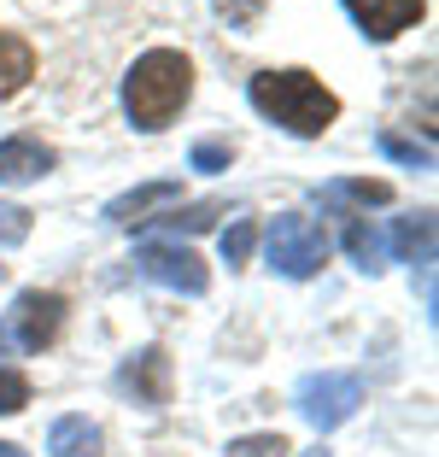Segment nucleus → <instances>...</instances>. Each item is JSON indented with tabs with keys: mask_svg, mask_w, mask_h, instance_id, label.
Masks as SVG:
<instances>
[{
	"mask_svg": "<svg viewBox=\"0 0 439 457\" xmlns=\"http://www.w3.org/2000/svg\"><path fill=\"white\" fill-rule=\"evenodd\" d=\"M29 404V381L18 370H0V417H18Z\"/></svg>",
	"mask_w": 439,
	"mask_h": 457,
	"instance_id": "obj_20",
	"label": "nucleus"
},
{
	"mask_svg": "<svg viewBox=\"0 0 439 457\" xmlns=\"http://www.w3.org/2000/svg\"><path fill=\"white\" fill-rule=\"evenodd\" d=\"M264 253H269V270H281L287 282H305V276H317L328 264V235L305 212H281L264 235Z\"/></svg>",
	"mask_w": 439,
	"mask_h": 457,
	"instance_id": "obj_3",
	"label": "nucleus"
},
{
	"mask_svg": "<svg viewBox=\"0 0 439 457\" xmlns=\"http://www.w3.org/2000/svg\"><path fill=\"white\" fill-rule=\"evenodd\" d=\"M29 241V212L24 205H0V246H18Z\"/></svg>",
	"mask_w": 439,
	"mask_h": 457,
	"instance_id": "obj_22",
	"label": "nucleus"
},
{
	"mask_svg": "<svg viewBox=\"0 0 439 457\" xmlns=\"http://www.w3.org/2000/svg\"><path fill=\"white\" fill-rule=\"evenodd\" d=\"M352 18H358V29L369 41H393V36H404L410 24H422V12H427V0H340Z\"/></svg>",
	"mask_w": 439,
	"mask_h": 457,
	"instance_id": "obj_7",
	"label": "nucleus"
},
{
	"mask_svg": "<svg viewBox=\"0 0 439 457\" xmlns=\"http://www.w3.org/2000/svg\"><path fill=\"white\" fill-rule=\"evenodd\" d=\"M386 246H393V258H399V264H434V217H427V212L393 217Z\"/></svg>",
	"mask_w": 439,
	"mask_h": 457,
	"instance_id": "obj_10",
	"label": "nucleus"
},
{
	"mask_svg": "<svg viewBox=\"0 0 439 457\" xmlns=\"http://www.w3.org/2000/svg\"><path fill=\"white\" fill-rule=\"evenodd\" d=\"M194 95V65L176 47H153L135 59V71L123 77V112L135 129H164Z\"/></svg>",
	"mask_w": 439,
	"mask_h": 457,
	"instance_id": "obj_2",
	"label": "nucleus"
},
{
	"mask_svg": "<svg viewBox=\"0 0 439 457\" xmlns=\"http://www.w3.org/2000/svg\"><path fill=\"white\" fill-rule=\"evenodd\" d=\"M253 241H258V223L253 217H235V223L223 228V258L228 264H246V258H253Z\"/></svg>",
	"mask_w": 439,
	"mask_h": 457,
	"instance_id": "obj_16",
	"label": "nucleus"
},
{
	"mask_svg": "<svg viewBox=\"0 0 439 457\" xmlns=\"http://www.w3.org/2000/svg\"><path fill=\"white\" fill-rule=\"evenodd\" d=\"M0 457H29L24 445H12V440H0Z\"/></svg>",
	"mask_w": 439,
	"mask_h": 457,
	"instance_id": "obj_24",
	"label": "nucleus"
},
{
	"mask_svg": "<svg viewBox=\"0 0 439 457\" xmlns=\"http://www.w3.org/2000/svg\"><path fill=\"white\" fill-rule=\"evenodd\" d=\"M228 159H235L228 141H200L194 147V170H228Z\"/></svg>",
	"mask_w": 439,
	"mask_h": 457,
	"instance_id": "obj_23",
	"label": "nucleus"
},
{
	"mask_svg": "<svg viewBox=\"0 0 439 457\" xmlns=\"http://www.w3.org/2000/svg\"><path fill=\"white\" fill-rule=\"evenodd\" d=\"M358 404H363V381L346 376V370H322V376L299 381V411H305V422L317 434H334L340 422H352Z\"/></svg>",
	"mask_w": 439,
	"mask_h": 457,
	"instance_id": "obj_4",
	"label": "nucleus"
},
{
	"mask_svg": "<svg viewBox=\"0 0 439 457\" xmlns=\"http://www.w3.org/2000/svg\"><path fill=\"white\" fill-rule=\"evenodd\" d=\"M0 276H6V264H0Z\"/></svg>",
	"mask_w": 439,
	"mask_h": 457,
	"instance_id": "obj_26",
	"label": "nucleus"
},
{
	"mask_svg": "<svg viewBox=\"0 0 439 457\" xmlns=\"http://www.w3.org/2000/svg\"><path fill=\"white\" fill-rule=\"evenodd\" d=\"M47 452L54 457H100V428L88 417H59L47 428Z\"/></svg>",
	"mask_w": 439,
	"mask_h": 457,
	"instance_id": "obj_13",
	"label": "nucleus"
},
{
	"mask_svg": "<svg viewBox=\"0 0 439 457\" xmlns=\"http://www.w3.org/2000/svg\"><path fill=\"white\" fill-rule=\"evenodd\" d=\"M375 147H381L386 159H399V164H416V170H427V164H434V153L416 147V141H404L399 129H381V135H375Z\"/></svg>",
	"mask_w": 439,
	"mask_h": 457,
	"instance_id": "obj_15",
	"label": "nucleus"
},
{
	"mask_svg": "<svg viewBox=\"0 0 439 457\" xmlns=\"http://www.w3.org/2000/svg\"><path fill=\"white\" fill-rule=\"evenodd\" d=\"M135 270H141L146 282H159V287H176V294H205V264L187 246H176V241H146L141 253H135Z\"/></svg>",
	"mask_w": 439,
	"mask_h": 457,
	"instance_id": "obj_5",
	"label": "nucleus"
},
{
	"mask_svg": "<svg viewBox=\"0 0 439 457\" xmlns=\"http://www.w3.org/2000/svg\"><path fill=\"white\" fill-rule=\"evenodd\" d=\"M59 328H65V299H59V294H41V287L18 294L12 317H6V335H12L24 352L54 346V335H59Z\"/></svg>",
	"mask_w": 439,
	"mask_h": 457,
	"instance_id": "obj_6",
	"label": "nucleus"
},
{
	"mask_svg": "<svg viewBox=\"0 0 439 457\" xmlns=\"http://www.w3.org/2000/svg\"><path fill=\"white\" fill-rule=\"evenodd\" d=\"M346 253L358 258V270H381V241H375V228H363V217H346Z\"/></svg>",
	"mask_w": 439,
	"mask_h": 457,
	"instance_id": "obj_14",
	"label": "nucleus"
},
{
	"mask_svg": "<svg viewBox=\"0 0 439 457\" xmlns=\"http://www.w3.org/2000/svg\"><path fill=\"white\" fill-rule=\"evenodd\" d=\"M118 393H129L135 404H153V411H159V404L170 399V358H164L159 346L135 352V358L118 370Z\"/></svg>",
	"mask_w": 439,
	"mask_h": 457,
	"instance_id": "obj_8",
	"label": "nucleus"
},
{
	"mask_svg": "<svg viewBox=\"0 0 439 457\" xmlns=\"http://www.w3.org/2000/svg\"><path fill=\"white\" fill-rule=\"evenodd\" d=\"M211 6H217V12H223L235 29H253L258 18H264V6H269V0H211Z\"/></svg>",
	"mask_w": 439,
	"mask_h": 457,
	"instance_id": "obj_21",
	"label": "nucleus"
},
{
	"mask_svg": "<svg viewBox=\"0 0 439 457\" xmlns=\"http://www.w3.org/2000/svg\"><path fill=\"white\" fill-rule=\"evenodd\" d=\"M54 170V147L36 141V135H6L0 141V182H36V176Z\"/></svg>",
	"mask_w": 439,
	"mask_h": 457,
	"instance_id": "obj_9",
	"label": "nucleus"
},
{
	"mask_svg": "<svg viewBox=\"0 0 439 457\" xmlns=\"http://www.w3.org/2000/svg\"><path fill=\"white\" fill-rule=\"evenodd\" d=\"M328 200H358V205H386V200H393V188H386V182H369V176H363V182H334V188H328Z\"/></svg>",
	"mask_w": 439,
	"mask_h": 457,
	"instance_id": "obj_17",
	"label": "nucleus"
},
{
	"mask_svg": "<svg viewBox=\"0 0 439 457\" xmlns=\"http://www.w3.org/2000/svg\"><path fill=\"white\" fill-rule=\"evenodd\" d=\"M29 77H36V47L18 29H0V100L18 95Z\"/></svg>",
	"mask_w": 439,
	"mask_h": 457,
	"instance_id": "obj_12",
	"label": "nucleus"
},
{
	"mask_svg": "<svg viewBox=\"0 0 439 457\" xmlns=\"http://www.w3.org/2000/svg\"><path fill=\"white\" fill-rule=\"evenodd\" d=\"M293 445L281 440V434H246V440L228 445V457H287Z\"/></svg>",
	"mask_w": 439,
	"mask_h": 457,
	"instance_id": "obj_19",
	"label": "nucleus"
},
{
	"mask_svg": "<svg viewBox=\"0 0 439 457\" xmlns=\"http://www.w3.org/2000/svg\"><path fill=\"white\" fill-rule=\"evenodd\" d=\"M246 100H253L269 123H281L287 135H305V141L340 118L334 88H322L311 71H258V77L246 82Z\"/></svg>",
	"mask_w": 439,
	"mask_h": 457,
	"instance_id": "obj_1",
	"label": "nucleus"
},
{
	"mask_svg": "<svg viewBox=\"0 0 439 457\" xmlns=\"http://www.w3.org/2000/svg\"><path fill=\"white\" fill-rule=\"evenodd\" d=\"M6 346H12V335H6V323H0V358H6Z\"/></svg>",
	"mask_w": 439,
	"mask_h": 457,
	"instance_id": "obj_25",
	"label": "nucleus"
},
{
	"mask_svg": "<svg viewBox=\"0 0 439 457\" xmlns=\"http://www.w3.org/2000/svg\"><path fill=\"white\" fill-rule=\"evenodd\" d=\"M176 194H182V182H146V188L118 194V200L106 205V217H112V223H146V212H159V205H176Z\"/></svg>",
	"mask_w": 439,
	"mask_h": 457,
	"instance_id": "obj_11",
	"label": "nucleus"
},
{
	"mask_svg": "<svg viewBox=\"0 0 439 457\" xmlns=\"http://www.w3.org/2000/svg\"><path fill=\"white\" fill-rule=\"evenodd\" d=\"M211 217H217V205L205 200V205H187V212H170V217H146V223H164V228H176V235H200V228H211Z\"/></svg>",
	"mask_w": 439,
	"mask_h": 457,
	"instance_id": "obj_18",
	"label": "nucleus"
}]
</instances>
